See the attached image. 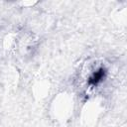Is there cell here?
I'll return each instance as SVG.
<instances>
[{"mask_svg": "<svg viewBox=\"0 0 127 127\" xmlns=\"http://www.w3.org/2000/svg\"><path fill=\"white\" fill-rule=\"evenodd\" d=\"M104 73H105V71H104V69L102 67L99 68V69H97V70H95L94 72H92L90 74L89 78H88L89 84H91V85H97L104 78Z\"/></svg>", "mask_w": 127, "mask_h": 127, "instance_id": "1", "label": "cell"}]
</instances>
